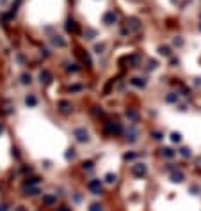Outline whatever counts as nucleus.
<instances>
[{
  "label": "nucleus",
  "mask_w": 201,
  "mask_h": 211,
  "mask_svg": "<svg viewBox=\"0 0 201 211\" xmlns=\"http://www.w3.org/2000/svg\"><path fill=\"white\" fill-rule=\"evenodd\" d=\"M116 22H118V14H116L114 11H107L103 14V23L105 25H114Z\"/></svg>",
  "instance_id": "1"
},
{
  "label": "nucleus",
  "mask_w": 201,
  "mask_h": 211,
  "mask_svg": "<svg viewBox=\"0 0 201 211\" xmlns=\"http://www.w3.org/2000/svg\"><path fill=\"white\" fill-rule=\"evenodd\" d=\"M66 30L69 34H78L80 27H78V23L75 22V20H68V22H66Z\"/></svg>",
  "instance_id": "2"
},
{
  "label": "nucleus",
  "mask_w": 201,
  "mask_h": 211,
  "mask_svg": "<svg viewBox=\"0 0 201 211\" xmlns=\"http://www.w3.org/2000/svg\"><path fill=\"white\" fill-rule=\"evenodd\" d=\"M126 25H128V28H130V30H139V28H141V22H139V18H128Z\"/></svg>",
  "instance_id": "3"
},
{
  "label": "nucleus",
  "mask_w": 201,
  "mask_h": 211,
  "mask_svg": "<svg viewBox=\"0 0 201 211\" xmlns=\"http://www.w3.org/2000/svg\"><path fill=\"white\" fill-rule=\"evenodd\" d=\"M39 82L45 83V85H48V83L52 82V75H50L48 71H41V73H39Z\"/></svg>",
  "instance_id": "4"
},
{
  "label": "nucleus",
  "mask_w": 201,
  "mask_h": 211,
  "mask_svg": "<svg viewBox=\"0 0 201 211\" xmlns=\"http://www.w3.org/2000/svg\"><path fill=\"white\" fill-rule=\"evenodd\" d=\"M132 170H134V174L135 176H144L146 174V165H141V163H137V165H134V168H132Z\"/></svg>",
  "instance_id": "5"
},
{
  "label": "nucleus",
  "mask_w": 201,
  "mask_h": 211,
  "mask_svg": "<svg viewBox=\"0 0 201 211\" xmlns=\"http://www.w3.org/2000/svg\"><path fill=\"white\" fill-rule=\"evenodd\" d=\"M75 135H77V140L78 142H86L89 137H87V131H84V130H75Z\"/></svg>",
  "instance_id": "6"
},
{
  "label": "nucleus",
  "mask_w": 201,
  "mask_h": 211,
  "mask_svg": "<svg viewBox=\"0 0 201 211\" xmlns=\"http://www.w3.org/2000/svg\"><path fill=\"white\" fill-rule=\"evenodd\" d=\"M89 188L94 192V195H98V193H100V188H102V183H100V181H91V183H89Z\"/></svg>",
  "instance_id": "7"
},
{
  "label": "nucleus",
  "mask_w": 201,
  "mask_h": 211,
  "mask_svg": "<svg viewBox=\"0 0 201 211\" xmlns=\"http://www.w3.org/2000/svg\"><path fill=\"white\" fill-rule=\"evenodd\" d=\"M52 43H54L55 46H59V48H64V46H66V41L62 39L61 36H55L54 39H52Z\"/></svg>",
  "instance_id": "8"
},
{
  "label": "nucleus",
  "mask_w": 201,
  "mask_h": 211,
  "mask_svg": "<svg viewBox=\"0 0 201 211\" xmlns=\"http://www.w3.org/2000/svg\"><path fill=\"white\" fill-rule=\"evenodd\" d=\"M132 83H134L135 87H144V85H146V80H144V78H134Z\"/></svg>",
  "instance_id": "9"
},
{
  "label": "nucleus",
  "mask_w": 201,
  "mask_h": 211,
  "mask_svg": "<svg viewBox=\"0 0 201 211\" xmlns=\"http://www.w3.org/2000/svg\"><path fill=\"white\" fill-rule=\"evenodd\" d=\"M25 103L29 105V107H36V103H37V99H36L34 96H27V98H25Z\"/></svg>",
  "instance_id": "10"
},
{
  "label": "nucleus",
  "mask_w": 201,
  "mask_h": 211,
  "mask_svg": "<svg viewBox=\"0 0 201 211\" xmlns=\"http://www.w3.org/2000/svg\"><path fill=\"white\" fill-rule=\"evenodd\" d=\"M171 179H173L174 183H180V181L183 179V174H182V172H174V174L171 176Z\"/></svg>",
  "instance_id": "11"
},
{
  "label": "nucleus",
  "mask_w": 201,
  "mask_h": 211,
  "mask_svg": "<svg viewBox=\"0 0 201 211\" xmlns=\"http://www.w3.org/2000/svg\"><path fill=\"white\" fill-rule=\"evenodd\" d=\"M158 51H160V53L162 55H171V48H169V46H160V48H158Z\"/></svg>",
  "instance_id": "12"
},
{
  "label": "nucleus",
  "mask_w": 201,
  "mask_h": 211,
  "mask_svg": "<svg viewBox=\"0 0 201 211\" xmlns=\"http://www.w3.org/2000/svg\"><path fill=\"white\" fill-rule=\"evenodd\" d=\"M176 99H178V96H176L174 92H169V94H167V98H166V101H167V103H174Z\"/></svg>",
  "instance_id": "13"
},
{
  "label": "nucleus",
  "mask_w": 201,
  "mask_h": 211,
  "mask_svg": "<svg viewBox=\"0 0 201 211\" xmlns=\"http://www.w3.org/2000/svg\"><path fill=\"white\" fill-rule=\"evenodd\" d=\"M59 107H61L62 110H69V108H71V103H69V101H61Z\"/></svg>",
  "instance_id": "14"
},
{
  "label": "nucleus",
  "mask_w": 201,
  "mask_h": 211,
  "mask_svg": "<svg viewBox=\"0 0 201 211\" xmlns=\"http://www.w3.org/2000/svg\"><path fill=\"white\" fill-rule=\"evenodd\" d=\"M30 82H32V78H30V75H27V73H23V75H22V83H25V85H27V83H30Z\"/></svg>",
  "instance_id": "15"
},
{
  "label": "nucleus",
  "mask_w": 201,
  "mask_h": 211,
  "mask_svg": "<svg viewBox=\"0 0 201 211\" xmlns=\"http://www.w3.org/2000/svg\"><path fill=\"white\" fill-rule=\"evenodd\" d=\"M126 115H128L130 119H134V121H135L137 117H139V114H137V112H134V110H128V112H126Z\"/></svg>",
  "instance_id": "16"
},
{
  "label": "nucleus",
  "mask_w": 201,
  "mask_h": 211,
  "mask_svg": "<svg viewBox=\"0 0 201 211\" xmlns=\"http://www.w3.org/2000/svg\"><path fill=\"white\" fill-rule=\"evenodd\" d=\"M180 139H182V137H180V133H171V140H173V142H180Z\"/></svg>",
  "instance_id": "17"
},
{
  "label": "nucleus",
  "mask_w": 201,
  "mask_h": 211,
  "mask_svg": "<svg viewBox=\"0 0 201 211\" xmlns=\"http://www.w3.org/2000/svg\"><path fill=\"white\" fill-rule=\"evenodd\" d=\"M105 179H107V183H114L116 181V176L114 174H107V177H105Z\"/></svg>",
  "instance_id": "18"
},
{
  "label": "nucleus",
  "mask_w": 201,
  "mask_h": 211,
  "mask_svg": "<svg viewBox=\"0 0 201 211\" xmlns=\"http://www.w3.org/2000/svg\"><path fill=\"white\" fill-rule=\"evenodd\" d=\"M78 69H80V68H78L77 64H69V66H68V71H73V73H75V71H78Z\"/></svg>",
  "instance_id": "19"
},
{
  "label": "nucleus",
  "mask_w": 201,
  "mask_h": 211,
  "mask_svg": "<svg viewBox=\"0 0 201 211\" xmlns=\"http://www.w3.org/2000/svg\"><path fill=\"white\" fill-rule=\"evenodd\" d=\"M82 89H84L82 85H71V87H69V91H73V92H78V91H82Z\"/></svg>",
  "instance_id": "20"
},
{
  "label": "nucleus",
  "mask_w": 201,
  "mask_h": 211,
  "mask_svg": "<svg viewBox=\"0 0 201 211\" xmlns=\"http://www.w3.org/2000/svg\"><path fill=\"white\" fill-rule=\"evenodd\" d=\"M103 45H96V48H94V50H96V53H103Z\"/></svg>",
  "instance_id": "21"
},
{
  "label": "nucleus",
  "mask_w": 201,
  "mask_h": 211,
  "mask_svg": "<svg viewBox=\"0 0 201 211\" xmlns=\"http://www.w3.org/2000/svg\"><path fill=\"white\" fill-rule=\"evenodd\" d=\"M94 36H96V32H94V30H87V39H93Z\"/></svg>",
  "instance_id": "22"
},
{
  "label": "nucleus",
  "mask_w": 201,
  "mask_h": 211,
  "mask_svg": "<svg viewBox=\"0 0 201 211\" xmlns=\"http://www.w3.org/2000/svg\"><path fill=\"white\" fill-rule=\"evenodd\" d=\"M164 154H166V156H173L174 151H173V149H164Z\"/></svg>",
  "instance_id": "23"
},
{
  "label": "nucleus",
  "mask_w": 201,
  "mask_h": 211,
  "mask_svg": "<svg viewBox=\"0 0 201 211\" xmlns=\"http://www.w3.org/2000/svg\"><path fill=\"white\" fill-rule=\"evenodd\" d=\"M89 211H102V208H100V206H98V204H93V206H91V209H89Z\"/></svg>",
  "instance_id": "24"
},
{
  "label": "nucleus",
  "mask_w": 201,
  "mask_h": 211,
  "mask_svg": "<svg viewBox=\"0 0 201 211\" xmlns=\"http://www.w3.org/2000/svg\"><path fill=\"white\" fill-rule=\"evenodd\" d=\"M153 139H155V140H160V139H162V133H158V131L153 133Z\"/></svg>",
  "instance_id": "25"
},
{
  "label": "nucleus",
  "mask_w": 201,
  "mask_h": 211,
  "mask_svg": "<svg viewBox=\"0 0 201 211\" xmlns=\"http://www.w3.org/2000/svg\"><path fill=\"white\" fill-rule=\"evenodd\" d=\"M182 156H190V153H189V149H182Z\"/></svg>",
  "instance_id": "26"
},
{
  "label": "nucleus",
  "mask_w": 201,
  "mask_h": 211,
  "mask_svg": "<svg viewBox=\"0 0 201 211\" xmlns=\"http://www.w3.org/2000/svg\"><path fill=\"white\" fill-rule=\"evenodd\" d=\"M73 156H75V153H73V149H71V153H68V154H66V158L69 160V158H73Z\"/></svg>",
  "instance_id": "27"
},
{
  "label": "nucleus",
  "mask_w": 201,
  "mask_h": 211,
  "mask_svg": "<svg viewBox=\"0 0 201 211\" xmlns=\"http://www.w3.org/2000/svg\"><path fill=\"white\" fill-rule=\"evenodd\" d=\"M84 167H86V168H91V167H93V163H91V162H87V163H84Z\"/></svg>",
  "instance_id": "28"
},
{
  "label": "nucleus",
  "mask_w": 201,
  "mask_h": 211,
  "mask_svg": "<svg viewBox=\"0 0 201 211\" xmlns=\"http://www.w3.org/2000/svg\"><path fill=\"white\" fill-rule=\"evenodd\" d=\"M0 211H7V208L5 206H0Z\"/></svg>",
  "instance_id": "29"
},
{
  "label": "nucleus",
  "mask_w": 201,
  "mask_h": 211,
  "mask_svg": "<svg viewBox=\"0 0 201 211\" xmlns=\"http://www.w3.org/2000/svg\"><path fill=\"white\" fill-rule=\"evenodd\" d=\"M16 211H27V209H25V208H18Z\"/></svg>",
  "instance_id": "30"
},
{
  "label": "nucleus",
  "mask_w": 201,
  "mask_h": 211,
  "mask_svg": "<svg viewBox=\"0 0 201 211\" xmlns=\"http://www.w3.org/2000/svg\"><path fill=\"white\" fill-rule=\"evenodd\" d=\"M2 131H4V126H2V124H0V133H2Z\"/></svg>",
  "instance_id": "31"
},
{
  "label": "nucleus",
  "mask_w": 201,
  "mask_h": 211,
  "mask_svg": "<svg viewBox=\"0 0 201 211\" xmlns=\"http://www.w3.org/2000/svg\"><path fill=\"white\" fill-rule=\"evenodd\" d=\"M59 211H68V209H66V208H61V209H59Z\"/></svg>",
  "instance_id": "32"
},
{
  "label": "nucleus",
  "mask_w": 201,
  "mask_h": 211,
  "mask_svg": "<svg viewBox=\"0 0 201 211\" xmlns=\"http://www.w3.org/2000/svg\"><path fill=\"white\" fill-rule=\"evenodd\" d=\"M199 30H201V23H199Z\"/></svg>",
  "instance_id": "33"
}]
</instances>
